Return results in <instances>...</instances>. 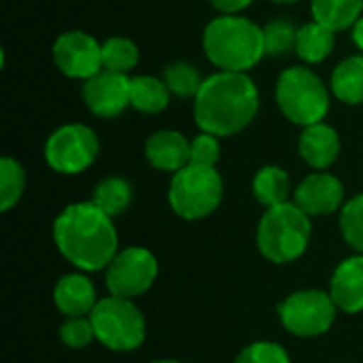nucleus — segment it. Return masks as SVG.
Returning <instances> with one entry per match:
<instances>
[{
    "instance_id": "nucleus-6",
    "label": "nucleus",
    "mask_w": 363,
    "mask_h": 363,
    "mask_svg": "<svg viewBox=\"0 0 363 363\" xmlns=\"http://www.w3.org/2000/svg\"><path fill=\"white\" fill-rule=\"evenodd\" d=\"M223 200V179L217 168L187 164L168 185V204L177 217L200 221L211 217Z\"/></svg>"
},
{
    "instance_id": "nucleus-16",
    "label": "nucleus",
    "mask_w": 363,
    "mask_h": 363,
    "mask_svg": "<svg viewBox=\"0 0 363 363\" xmlns=\"http://www.w3.org/2000/svg\"><path fill=\"white\" fill-rule=\"evenodd\" d=\"M328 291L340 313H363V255L355 253L336 266Z\"/></svg>"
},
{
    "instance_id": "nucleus-17",
    "label": "nucleus",
    "mask_w": 363,
    "mask_h": 363,
    "mask_svg": "<svg viewBox=\"0 0 363 363\" xmlns=\"http://www.w3.org/2000/svg\"><path fill=\"white\" fill-rule=\"evenodd\" d=\"M340 134L325 121L302 128V134L298 138V153L302 162L311 166L315 172L332 168L340 157Z\"/></svg>"
},
{
    "instance_id": "nucleus-10",
    "label": "nucleus",
    "mask_w": 363,
    "mask_h": 363,
    "mask_svg": "<svg viewBox=\"0 0 363 363\" xmlns=\"http://www.w3.org/2000/svg\"><path fill=\"white\" fill-rule=\"evenodd\" d=\"M160 264L153 251L147 247H125L113 257L104 270V285L108 296L136 300L145 296L157 281Z\"/></svg>"
},
{
    "instance_id": "nucleus-18",
    "label": "nucleus",
    "mask_w": 363,
    "mask_h": 363,
    "mask_svg": "<svg viewBox=\"0 0 363 363\" xmlns=\"http://www.w3.org/2000/svg\"><path fill=\"white\" fill-rule=\"evenodd\" d=\"M253 198L264 206V208H272V206H281L289 200L291 194V179L287 174V170H283L281 166H264L255 172L253 177Z\"/></svg>"
},
{
    "instance_id": "nucleus-30",
    "label": "nucleus",
    "mask_w": 363,
    "mask_h": 363,
    "mask_svg": "<svg viewBox=\"0 0 363 363\" xmlns=\"http://www.w3.org/2000/svg\"><path fill=\"white\" fill-rule=\"evenodd\" d=\"M234 363H291V357L279 342L255 340L236 355Z\"/></svg>"
},
{
    "instance_id": "nucleus-29",
    "label": "nucleus",
    "mask_w": 363,
    "mask_h": 363,
    "mask_svg": "<svg viewBox=\"0 0 363 363\" xmlns=\"http://www.w3.org/2000/svg\"><path fill=\"white\" fill-rule=\"evenodd\" d=\"M60 340L64 347H68L72 351L87 349L96 340L91 319L89 317H68L60 325Z\"/></svg>"
},
{
    "instance_id": "nucleus-35",
    "label": "nucleus",
    "mask_w": 363,
    "mask_h": 363,
    "mask_svg": "<svg viewBox=\"0 0 363 363\" xmlns=\"http://www.w3.org/2000/svg\"><path fill=\"white\" fill-rule=\"evenodd\" d=\"M149 363H181V362H177V359H155V362H149Z\"/></svg>"
},
{
    "instance_id": "nucleus-3",
    "label": "nucleus",
    "mask_w": 363,
    "mask_h": 363,
    "mask_svg": "<svg viewBox=\"0 0 363 363\" xmlns=\"http://www.w3.org/2000/svg\"><path fill=\"white\" fill-rule=\"evenodd\" d=\"M202 45L211 64L228 72H247L266 55L264 28L242 15L211 19L204 28Z\"/></svg>"
},
{
    "instance_id": "nucleus-2",
    "label": "nucleus",
    "mask_w": 363,
    "mask_h": 363,
    "mask_svg": "<svg viewBox=\"0 0 363 363\" xmlns=\"http://www.w3.org/2000/svg\"><path fill=\"white\" fill-rule=\"evenodd\" d=\"M259 91L247 72L219 70L204 79L198 96L194 98V119L200 132L217 138H228L257 117Z\"/></svg>"
},
{
    "instance_id": "nucleus-15",
    "label": "nucleus",
    "mask_w": 363,
    "mask_h": 363,
    "mask_svg": "<svg viewBox=\"0 0 363 363\" xmlns=\"http://www.w3.org/2000/svg\"><path fill=\"white\" fill-rule=\"evenodd\" d=\"M191 140L179 130H157L145 143V157L149 166L160 172H179L189 164Z\"/></svg>"
},
{
    "instance_id": "nucleus-23",
    "label": "nucleus",
    "mask_w": 363,
    "mask_h": 363,
    "mask_svg": "<svg viewBox=\"0 0 363 363\" xmlns=\"http://www.w3.org/2000/svg\"><path fill=\"white\" fill-rule=\"evenodd\" d=\"M132 200H134V189H132L130 181L123 177L102 179L94 187V196H91V202L113 219L123 215L132 206Z\"/></svg>"
},
{
    "instance_id": "nucleus-25",
    "label": "nucleus",
    "mask_w": 363,
    "mask_h": 363,
    "mask_svg": "<svg viewBox=\"0 0 363 363\" xmlns=\"http://www.w3.org/2000/svg\"><path fill=\"white\" fill-rule=\"evenodd\" d=\"M164 83L177 98H196L204 79L200 70L189 62H172L164 70Z\"/></svg>"
},
{
    "instance_id": "nucleus-11",
    "label": "nucleus",
    "mask_w": 363,
    "mask_h": 363,
    "mask_svg": "<svg viewBox=\"0 0 363 363\" xmlns=\"http://www.w3.org/2000/svg\"><path fill=\"white\" fill-rule=\"evenodd\" d=\"M53 62L70 79H91L102 70V45L87 32H64L53 43Z\"/></svg>"
},
{
    "instance_id": "nucleus-20",
    "label": "nucleus",
    "mask_w": 363,
    "mask_h": 363,
    "mask_svg": "<svg viewBox=\"0 0 363 363\" xmlns=\"http://www.w3.org/2000/svg\"><path fill=\"white\" fill-rule=\"evenodd\" d=\"M363 0H311L313 21L330 28L332 32H340L353 28L362 17Z\"/></svg>"
},
{
    "instance_id": "nucleus-21",
    "label": "nucleus",
    "mask_w": 363,
    "mask_h": 363,
    "mask_svg": "<svg viewBox=\"0 0 363 363\" xmlns=\"http://www.w3.org/2000/svg\"><path fill=\"white\" fill-rule=\"evenodd\" d=\"M334 45H336V32H332L330 28L317 21H311L298 28L296 53L306 64H319L325 57H330V53L334 51Z\"/></svg>"
},
{
    "instance_id": "nucleus-34",
    "label": "nucleus",
    "mask_w": 363,
    "mask_h": 363,
    "mask_svg": "<svg viewBox=\"0 0 363 363\" xmlns=\"http://www.w3.org/2000/svg\"><path fill=\"white\" fill-rule=\"evenodd\" d=\"M270 2H279V4H294V2H300V0H270Z\"/></svg>"
},
{
    "instance_id": "nucleus-12",
    "label": "nucleus",
    "mask_w": 363,
    "mask_h": 363,
    "mask_svg": "<svg viewBox=\"0 0 363 363\" xmlns=\"http://www.w3.org/2000/svg\"><path fill=\"white\" fill-rule=\"evenodd\" d=\"M291 202L296 206H300L311 219L328 217V215L342 211V206L347 202L345 185L336 174H332L328 170H317L298 183Z\"/></svg>"
},
{
    "instance_id": "nucleus-24",
    "label": "nucleus",
    "mask_w": 363,
    "mask_h": 363,
    "mask_svg": "<svg viewBox=\"0 0 363 363\" xmlns=\"http://www.w3.org/2000/svg\"><path fill=\"white\" fill-rule=\"evenodd\" d=\"M138 47L125 36H111L102 45V68L119 74H128L138 64Z\"/></svg>"
},
{
    "instance_id": "nucleus-9",
    "label": "nucleus",
    "mask_w": 363,
    "mask_h": 363,
    "mask_svg": "<svg viewBox=\"0 0 363 363\" xmlns=\"http://www.w3.org/2000/svg\"><path fill=\"white\" fill-rule=\"evenodd\" d=\"M45 162L57 174L85 172L100 153L96 132L85 123H66L53 130L45 143Z\"/></svg>"
},
{
    "instance_id": "nucleus-27",
    "label": "nucleus",
    "mask_w": 363,
    "mask_h": 363,
    "mask_svg": "<svg viewBox=\"0 0 363 363\" xmlns=\"http://www.w3.org/2000/svg\"><path fill=\"white\" fill-rule=\"evenodd\" d=\"M338 225H340V234L345 242L355 253L363 255V194H357L345 202Z\"/></svg>"
},
{
    "instance_id": "nucleus-5",
    "label": "nucleus",
    "mask_w": 363,
    "mask_h": 363,
    "mask_svg": "<svg viewBox=\"0 0 363 363\" xmlns=\"http://www.w3.org/2000/svg\"><path fill=\"white\" fill-rule=\"evenodd\" d=\"M277 104L296 125L321 123L330 111V91L323 81L306 66H289L277 81Z\"/></svg>"
},
{
    "instance_id": "nucleus-19",
    "label": "nucleus",
    "mask_w": 363,
    "mask_h": 363,
    "mask_svg": "<svg viewBox=\"0 0 363 363\" xmlns=\"http://www.w3.org/2000/svg\"><path fill=\"white\" fill-rule=\"evenodd\" d=\"M170 104V89L164 79L138 74L130 79V106L145 115H157Z\"/></svg>"
},
{
    "instance_id": "nucleus-22",
    "label": "nucleus",
    "mask_w": 363,
    "mask_h": 363,
    "mask_svg": "<svg viewBox=\"0 0 363 363\" xmlns=\"http://www.w3.org/2000/svg\"><path fill=\"white\" fill-rule=\"evenodd\" d=\"M332 94L345 104H363V55H351L332 72Z\"/></svg>"
},
{
    "instance_id": "nucleus-7",
    "label": "nucleus",
    "mask_w": 363,
    "mask_h": 363,
    "mask_svg": "<svg viewBox=\"0 0 363 363\" xmlns=\"http://www.w3.org/2000/svg\"><path fill=\"white\" fill-rule=\"evenodd\" d=\"M96 342L113 353H132L147 338V321L134 300L104 296L89 315Z\"/></svg>"
},
{
    "instance_id": "nucleus-26",
    "label": "nucleus",
    "mask_w": 363,
    "mask_h": 363,
    "mask_svg": "<svg viewBox=\"0 0 363 363\" xmlns=\"http://www.w3.org/2000/svg\"><path fill=\"white\" fill-rule=\"evenodd\" d=\"M26 189V170L13 157L0 160V211L9 213L23 196Z\"/></svg>"
},
{
    "instance_id": "nucleus-14",
    "label": "nucleus",
    "mask_w": 363,
    "mask_h": 363,
    "mask_svg": "<svg viewBox=\"0 0 363 363\" xmlns=\"http://www.w3.org/2000/svg\"><path fill=\"white\" fill-rule=\"evenodd\" d=\"M98 302L100 298L96 294V285L87 277V272H68L60 277L53 287V304L66 319L89 317Z\"/></svg>"
},
{
    "instance_id": "nucleus-31",
    "label": "nucleus",
    "mask_w": 363,
    "mask_h": 363,
    "mask_svg": "<svg viewBox=\"0 0 363 363\" xmlns=\"http://www.w3.org/2000/svg\"><path fill=\"white\" fill-rule=\"evenodd\" d=\"M221 157V143L217 136L200 132L194 140H191V155H189V164L196 166H206V168H217V162Z\"/></svg>"
},
{
    "instance_id": "nucleus-8",
    "label": "nucleus",
    "mask_w": 363,
    "mask_h": 363,
    "mask_svg": "<svg viewBox=\"0 0 363 363\" xmlns=\"http://www.w3.org/2000/svg\"><path fill=\"white\" fill-rule=\"evenodd\" d=\"M281 325L296 338H317L328 334L338 317L330 291L300 289L289 294L277 308Z\"/></svg>"
},
{
    "instance_id": "nucleus-13",
    "label": "nucleus",
    "mask_w": 363,
    "mask_h": 363,
    "mask_svg": "<svg viewBox=\"0 0 363 363\" xmlns=\"http://www.w3.org/2000/svg\"><path fill=\"white\" fill-rule=\"evenodd\" d=\"M83 100L87 108L104 119L121 115L130 106V79L128 74L100 70L83 83Z\"/></svg>"
},
{
    "instance_id": "nucleus-1",
    "label": "nucleus",
    "mask_w": 363,
    "mask_h": 363,
    "mask_svg": "<svg viewBox=\"0 0 363 363\" xmlns=\"http://www.w3.org/2000/svg\"><path fill=\"white\" fill-rule=\"evenodd\" d=\"M53 242L60 255L81 272H100L119 253L115 219L100 211L91 200L74 202L55 217Z\"/></svg>"
},
{
    "instance_id": "nucleus-32",
    "label": "nucleus",
    "mask_w": 363,
    "mask_h": 363,
    "mask_svg": "<svg viewBox=\"0 0 363 363\" xmlns=\"http://www.w3.org/2000/svg\"><path fill=\"white\" fill-rule=\"evenodd\" d=\"M213 4V9H217L223 15H236L240 11H245L253 0H208Z\"/></svg>"
},
{
    "instance_id": "nucleus-28",
    "label": "nucleus",
    "mask_w": 363,
    "mask_h": 363,
    "mask_svg": "<svg viewBox=\"0 0 363 363\" xmlns=\"http://www.w3.org/2000/svg\"><path fill=\"white\" fill-rule=\"evenodd\" d=\"M298 28L287 19H274L264 28V49L266 55L281 57L296 49Z\"/></svg>"
},
{
    "instance_id": "nucleus-4",
    "label": "nucleus",
    "mask_w": 363,
    "mask_h": 363,
    "mask_svg": "<svg viewBox=\"0 0 363 363\" xmlns=\"http://www.w3.org/2000/svg\"><path fill=\"white\" fill-rule=\"evenodd\" d=\"M311 236V217L294 202H285L264 211L257 223L255 242L268 262L285 266L298 262L308 251Z\"/></svg>"
},
{
    "instance_id": "nucleus-33",
    "label": "nucleus",
    "mask_w": 363,
    "mask_h": 363,
    "mask_svg": "<svg viewBox=\"0 0 363 363\" xmlns=\"http://www.w3.org/2000/svg\"><path fill=\"white\" fill-rule=\"evenodd\" d=\"M351 36H353V43L363 51V17H359L355 26L351 28Z\"/></svg>"
}]
</instances>
